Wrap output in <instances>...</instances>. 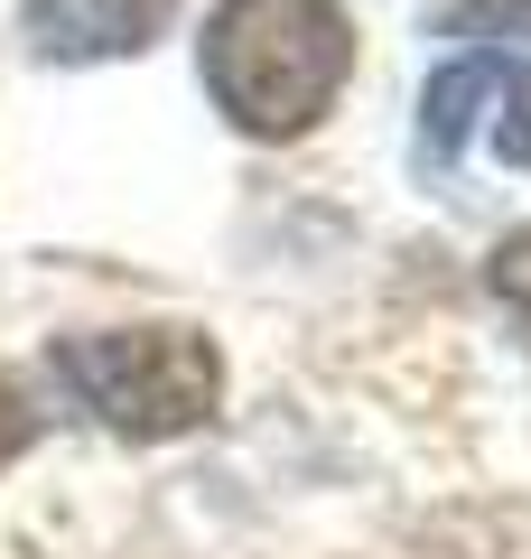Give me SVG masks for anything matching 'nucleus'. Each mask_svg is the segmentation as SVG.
Returning <instances> with one entry per match:
<instances>
[{"label":"nucleus","mask_w":531,"mask_h":559,"mask_svg":"<svg viewBox=\"0 0 531 559\" xmlns=\"http://www.w3.org/2000/svg\"><path fill=\"white\" fill-rule=\"evenodd\" d=\"M28 439H38V419H28V392L10 373H0V476H10V466L28 457Z\"/></svg>","instance_id":"obj_8"},{"label":"nucleus","mask_w":531,"mask_h":559,"mask_svg":"<svg viewBox=\"0 0 531 559\" xmlns=\"http://www.w3.org/2000/svg\"><path fill=\"white\" fill-rule=\"evenodd\" d=\"M57 392L94 411L113 439H187L224 401V355L205 326H75L47 355Z\"/></svg>","instance_id":"obj_2"},{"label":"nucleus","mask_w":531,"mask_h":559,"mask_svg":"<svg viewBox=\"0 0 531 559\" xmlns=\"http://www.w3.org/2000/svg\"><path fill=\"white\" fill-rule=\"evenodd\" d=\"M485 289L512 308V326L531 336V234H504V242H494V261H485Z\"/></svg>","instance_id":"obj_6"},{"label":"nucleus","mask_w":531,"mask_h":559,"mask_svg":"<svg viewBox=\"0 0 531 559\" xmlns=\"http://www.w3.org/2000/svg\"><path fill=\"white\" fill-rule=\"evenodd\" d=\"M494 94H504V57H485V47H475V57H448L429 75V94H420V168H429V178L457 168V150H467L475 112H485Z\"/></svg>","instance_id":"obj_4"},{"label":"nucleus","mask_w":531,"mask_h":559,"mask_svg":"<svg viewBox=\"0 0 531 559\" xmlns=\"http://www.w3.org/2000/svg\"><path fill=\"white\" fill-rule=\"evenodd\" d=\"M354 75L345 0H224L205 20V94L243 140H308Z\"/></svg>","instance_id":"obj_1"},{"label":"nucleus","mask_w":531,"mask_h":559,"mask_svg":"<svg viewBox=\"0 0 531 559\" xmlns=\"http://www.w3.org/2000/svg\"><path fill=\"white\" fill-rule=\"evenodd\" d=\"M187 0H20V47L38 66H121L150 57Z\"/></svg>","instance_id":"obj_3"},{"label":"nucleus","mask_w":531,"mask_h":559,"mask_svg":"<svg viewBox=\"0 0 531 559\" xmlns=\"http://www.w3.org/2000/svg\"><path fill=\"white\" fill-rule=\"evenodd\" d=\"M429 38H475L494 57V47H522L531 57V0H448L429 20Z\"/></svg>","instance_id":"obj_5"},{"label":"nucleus","mask_w":531,"mask_h":559,"mask_svg":"<svg viewBox=\"0 0 531 559\" xmlns=\"http://www.w3.org/2000/svg\"><path fill=\"white\" fill-rule=\"evenodd\" d=\"M494 150H504L512 168H531V66H522V75H504V112H494Z\"/></svg>","instance_id":"obj_7"}]
</instances>
